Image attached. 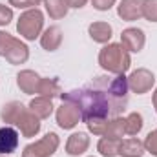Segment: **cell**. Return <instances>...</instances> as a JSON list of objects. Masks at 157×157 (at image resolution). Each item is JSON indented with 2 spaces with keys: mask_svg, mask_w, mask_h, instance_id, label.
<instances>
[{
  "mask_svg": "<svg viewBox=\"0 0 157 157\" xmlns=\"http://www.w3.org/2000/svg\"><path fill=\"white\" fill-rule=\"evenodd\" d=\"M39 82H40V75L33 70H22L17 75V86L20 88L22 93L26 95H33L39 90Z\"/></svg>",
  "mask_w": 157,
  "mask_h": 157,
  "instance_id": "cell-12",
  "label": "cell"
},
{
  "mask_svg": "<svg viewBox=\"0 0 157 157\" xmlns=\"http://www.w3.org/2000/svg\"><path fill=\"white\" fill-rule=\"evenodd\" d=\"M0 157H7V155H0Z\"/></svg>",
  "mask_w": 157,
  "mask_h": 157,
  "instance_id": "cell-31",
  "label": "cell"
},
{
  "mask_svg": "<svg viewBox=\"0 0 157 157\" xmlns=\"http://www.w3.org/2000/svg\"><path fill=\"white\" fill-rule=\"evenodd\" d=\"M122 139H110V137H101L97 143V150L102 157H117L119 155V146Z\"/></svg>",
  "mask_w": 157,
  "mask_h": 157,
  "instance_id": "cell-20",
  "label": "cell"
},
{
  "mask_svg": "<svg viewBox=\"0 0 157 157\" xmlns=\"http://www.w3.org/2000/svg\"><path fill=\"white\" fill-rule=\"evenodd\" d=\"M18 137L20 135L13 126H9V124L2 126L0 128V155H9V154L17 152Z\"/></svg>",
  "mask_w": 157,
  "mask_h": 157,
  "instance_id": "cell-10",
  "label": "cell"
},
{
  "mask_svg": "<svg viewBox=\"0 0 157 157\" xmlns=\"http://www.w3.org/2000/svg\"><path fill=\"white\" fill-rule=\"evenodd\" d=\"M143 17L148 22H157V0H144L143 2Z\"/></svg>",
  "mask_w": 157,
  "mask_h": 157,
  "instance_id": "cell-23",
  "label": "cell"
},
{
  "mask_svg": "<svg viewBox=\"0 0 157 157\" xmlns=\"http://www.w3.org/2000/svg\"><path fill=\"white\" fill-rule=\"evenodd\" d=\"M42 29H44V13L39 7L26 9L17 22V31L26 40L39 39L42 35Z\"/></svg>",
  "mask_w": 157,
  "mask_h": 157,
  "instance_id": "cell-4",
  "label": "cell"
},
{
  "mask_svg": "<svg viewBox=\"0 0 157 157\" xmlns=\"http://www.w3.org/2000/svg\"><path fill=\"white\" fill-rule=\"evenodd\" d=\"M128 77H95L88 86L62 91V102L75 104L80 112V121L86 122L93 135H104L108 121L119 117L128 104Z\"/></svg>",
  "mask_w": 157,
  "mask_h": 157,
  "instance_id": "cell-1",
  "label": "cell"
},
{
  "mask_svg": "<svg viewBox=\"0 0 157 157\" xmlns=\"http://www.w3.org/2000/svg\"><path fill=\"white\" fill-rule=\"evenodd\" d=\"M39 4V0H9V6L18 9H31V7H37Z\"/></svg>",
  "mask_w": 157,
  "mask_h": 157,
  "instance_id": "cell-27",
  "label": "cell"
},
{
  "mask_svg": "<svg viewBox=\"0 0 157 157\" xmlns=\"http://www.w3.org/2000/svg\"><path fill=\"white\" fill-rule=\"evenodd\" d=\"M124 117H113L108 121V126L104 130L102 137H110V139H122V135H126V128H124Z\"/></svg>",
  "mask_w": 157,
  "mask_h": 157,
  "instance_id": "cell-21",
  "label": "cell"
},
{
  "mask_svg": "<svg viewBox=\"0 0 157 157\" xmlns=\"http://www.w3.org/2000/svg\"><path fill=\"white\" fill-rule=\"evenodd\" d=\"M154 84H155V75L150 70H146V68H137L128 77V88L133 93H137V95L148 93L154 88Z\"/></svg>",
  "mask_w": 157,
  "mask_h": 157,
  "instance_id": "cell-6",
  "label": "cell"
},
{
  "mask_svg": "<svg viewBox=\"0 0 157 157\" xmlns=\"http://www.w3.org/2000/svg\"><path fill=\"white\" fill-rule=\"evenodd\" d=\"M144 150L150 152L154 157H157V130H152L144 139Z\"/></svg>",
  "mask_w": 157,
  "mask_h": 157,
  "instance_id": "cell-24",
  "label": "cell"
},
{
  "mask_svg": "<svg viewBox=\"0 0 157 157\" xmlns=\"http://www.w3.org/2000/svg\"><path fill=\"white\" fill-rule=\"evenodd\" d=\"M152 102H154V108H155V113H157V88L154 91V95H152Z\"/></svg>",
  "mask_w": 157,
  "mask_h": 157,
  "instance_id": "cell-30",
  "label": "cell"
},
{
  "mask_svg": "<svg viewBox=\"0 0 157 157\" xmlns=\"http://www.w3.org/2000/svg\"><path fill=\"white\" fill-rule=\"evenodd\" d=\"M0 117L6 124L17 126L20 130V133L28 139L35 137L40 132V119L18 101H11V102L4 104L2 112H0Z\"/></svg>",
  "mask_w": 157,
  "mask_h": 157,
  "instance_id": "cell-2",
  "label": "cell"
},
{
  "mask_svg": "<svg viewBox=\"0 0 157 157\" xmlns=\"http://www.w3.org/2000/svg\"><path fill=\"white\" fill-rule=\"evenodd\" d=\"M40 97H48V99H53V97H59L62 93L60 90V84L57 78H49V77H40L39 82V90H37Z\"/></svg>",
  "mask_w": 157,
  "mask_h": 157,
  "instance_id": "cell-18",
  "label": "cell"
},
{
  "mask_svg": "<svg viewBox=\"0 0 157 157\" xmlns=\"http://www.w3.org/2000/svg\"><path fill=\"white\" fill-rule=\"evenodd\" d=\"M13 35H9L7 31H0V57H4L6 55V51H7V48H9V44L13 42Z\"/></svg>",
  "mask_w": 157,
  "mask_h": 157,
  "instance_id": "cell-26",
  "label": "cell"
},
{
  "mask_svg": "<svg viewBox=\"0 0 157 157\" xmlns=\"http://www.w3.org/2000/svg\"><path fill=\"white\" fill-rule=\"evenodd\" d=\"M144 143L132 137V139H126V141H121V146H119V155L121 157H143L144 155Z\"/></svg>",
  "mask_w": 157,
  "mask_h": 157,
  "instance_id": "cell-16",
  "label": "cell"
},
{
  "mask_svg": "<svg viewBox=\"0 0 157 157\" xmlns=\"http://www.w3.org/2000/svg\"><path fill=\"white\" fill-rule=\"evenodd\" d=\"M88 33L93 42H99V44H108L112 40V26L108 22H91L88 26Z\"/></svg>",
  "mask_w": 157,
  "mask_h": 157,
  "instance_id": "cell-15",
  "label": "cell"
},
{
  "mask_svg": "<svg viewBox=\"0 0 157 157\" xmlns=\"http://www.w3.org/2000/svg\"><path fill=\"white\" fill-rule=\"evenodd\" d=\"M39 2H44V0H39Z\"/></svg>",
  "mask_w": 157,
  "mask_h": 157,
  "instance_id": "cell-32",
  "label": "cell"
},
{
  "mask_svg": "<svg viewBox=\"0 0 157 157\" xmlns=\"http://www.w3.org/2000/svg\"><path fill=\"white\" fill-rule=\"evenodd\" d=\"M124 128H126V135H137L143 130V115L137 112H132L128 117H124Z\"/></svg>",
  "mask_w": 157,
  "mask_h": 157,
  "instance_id": "cell-22",
  "label": "cell"
},
{
  "mask_svg": "<svg viewBox=\"0 0 157 157\" xmlns=\"http://www.w3.org/2000/svg\"><path fill=\"white\" fill-rule=\"evenodd\" d=\"M44 6H46V11L48 15L53 18V20H60L68 15V2L66 0H44Z\"/></svg>",
  "mask_w": 157,
  "mask_h": 157,
  "instance_id": "cell-19",
  "label": "cell"
},
{
  "mask_svg": "<svg viewBox=\"0 0 157 157\" xmlns=\"http://www.w3.org/2000/svg\"><path fill=\"white\" fill-rule=\"evenodd\" d=\"M144 42H146L144 31L139 29V28H126L121 33V44H122V48L128 53L130 51L132 53H139L144 48Z\"/></svg>",
  "mask_w": 157,
  "mask_h": 157,
  "instance_id": "cell-8",
  "label": "cell"
},
{
  "mask_svg": "<svg viewBox=\"0 0 157 157\" xmlns=\"http://www.w3.org/2000/svg\"><path fill=\"white\" fill-rule=\"evenodd\" d=\"M143 2L144 0H121L117 6V15L126 22L143 18Z\"/></svg>",
  "mask_w": 157,
  "mask_h": 157,
  "instance_id": "cell-9",
  "label": "cell"
},
{
  "mask_svg": "<svg viewBox=\"0 0 157 157\" xmlns=\"http://www.w3.org/2000/svg\"><path fill=\"white\" fill-rule=\"evenodd\" d=\"M13 20V9L9 6L0 4V26H7Z\"/></svg>",
  "mask_w": 157,
  "mask_h": 157,
  "instance_id": "cell-25",
  "label": "cell"
},
{
  "mask_svg": "<svg viewBox=\"0 0 157 157\" xmlns=\"http://www.w3.org/2000/svg\"><path fill=\"white\" fill-rule=\"evenodd\" d=\"M57 124L62 128V130H73L80 122V112L75 104L71 102H62L59 108H57Z\"/></svg>",
  "mask_w": 157,
  "mask_h": 157,
  "instance_id": "cell-7",
  "label": "cell"
},
{
  "mask_svg": "<svg viewBox=\"0 0 157 157\" xmlns=\"http://www.w3.org/2000/svg\"><path fill=\"white\" fill-rule=\"evenodd\" d=\"M62 44V29L59 26H49L48 29L42 31L40 35V46L46 51H55Z\"/></svg>",
  "mask_w": 157,
  "mask_h": 157,
  "instance_id": "cell-14",
  "label": "cell"
},
{
  "mask_svg": "<svg viewBox=\"0 0 157 157\" xmlns=\"http://www.w3.org/2000/svg\"><path fill=\"white\" fill-rule=\"evenodd\" d=\"M53 102H51V99H48V97H35V99H31V102H29V110L37 115V117L42 121V119H48L51 113H53Z\"/></svg>",
  "mask_w": 157,
  "mask_h": 157,
  "instance_id": "cell-17",
  "label": "cell"
},
{
  "mask_svg": "<svg viewBox=\"0 0 157 157\" xmlns=\"http://www.w3.org/2000/svg\"><path fill=\"white\" fill-rule=\"evenodd\" d=\"M59 144H60L59 135L55 132H49L42 139H39L37 143L28 144L22 152V157H51L57 152Z\"/></svg>",
  "mask_w": 157,
  "mask_h": 157,
  "instance_id": "cell-5",
  "label": "cell"
},
{
  "mask_svg": "<svg viewBox=\"0 0 157 157\" xmlns=\"http://www.w3.org/2000/svg\"><path fill=\"white\" fill-rule=\"evenodd\" d=\"M117 0H91V6L97 9V11H108L115 6Z\"/></svg>",
  "mask_w": 157,
  "mask_h": 157,
  "instance_id": "cell-28",
  "label": "cell"
},
{
  "mask_svg": "<svg viewBox=\"0 0 157 157\" xmlns=\"http://www.w3.org/2000/svg\"><path fill=\"white\" fill-rule=\"evenodd\" d=\"M99 64L108 73L124 75L130 70V66H132V59H130V53L122 48L121 42H110V44H106L101 49Z\"/></svg>",
  "mask_w": 157,
  "mask_h": 157,
  "instance_id": "cell-3",
  "label": "cell"
},
{
  "mask_svg": "<svg viewBox=\"0 0 157 157\" xmlns=\"http://www.w3.org/2000/svg\"><path fill=\"white\" fill-rule=\"evenodd\" d=\"M90 148V137L88 133L84 132H75L68 137V143H66V154L71 157L82 155L86 150Z\"/></svg>",
  "mask_w": 157,
  "mask_h": 157,
  "instance_id": "cell-13",
  "label": "cell"
},
{
  "mask_svg": "<svg viewBox=\"0 0 157 157\" xmlns=\"http://www.w3.org/2000/svg\"><path fill=\"white\" fill-rule=\"evenodd\" d=\"M66 2H68L70 7H75V9H80L88 4V0H66Z\"/></svg>",
  "mask_w": 157,
  "mask_h": 157,
  "instance_id": "cell-29",
  "label": "cell"
},
{
  "mask_svg": "<svg viewBox=\"0 0 157 157\" xmlns=\"http://www.w3.org/2000/svg\"><path fill=\"white\" fill-rule=\"evenodd\" d=\"M6 60L9 62V64H24L28 59H29V48L22 42V40L18 39H13V42L9 44V48H7V51H6Z\"/></svg>",
  "mask_w": 157,
  "mask_h": 157,
  "instance_id": "cell-11",
  "label": "cell"
}]
</instances>
